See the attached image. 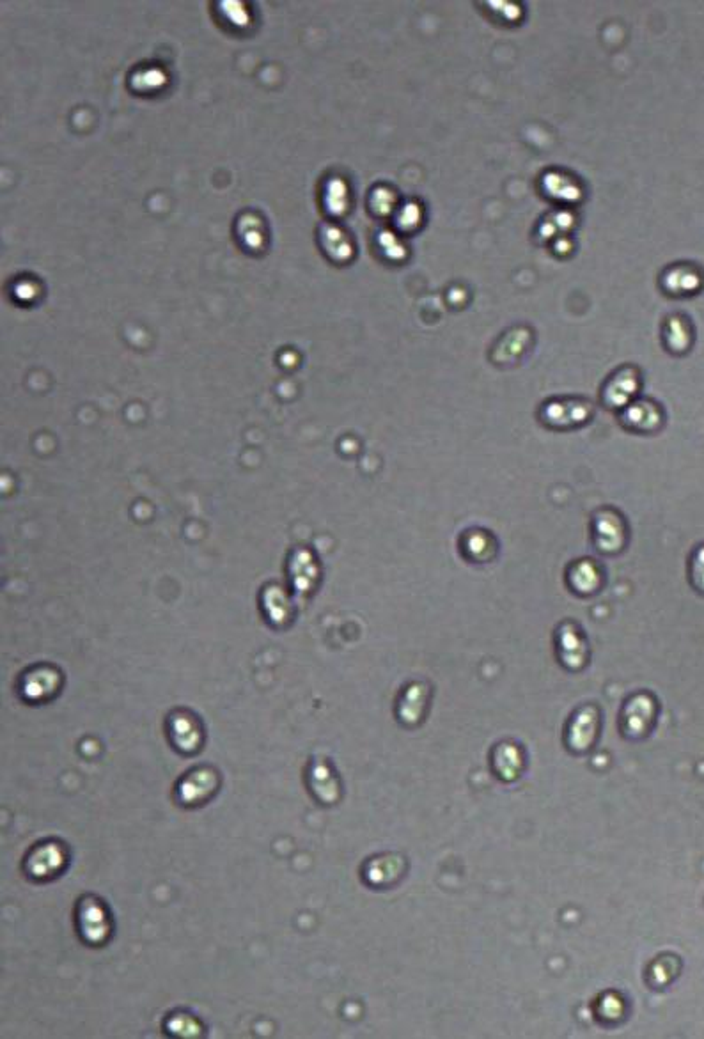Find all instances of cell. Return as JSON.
<instances>
[{"instance_id":"14","label":"cell","mask_w":704,"mask_h":1039,"mask_svg":"<svg viewBox=\"0 0 704 1039\" xmlns=\"http://www.w3.org/2000/svg\"><path fill=\"white\" fill-rule=\"evenodd\" d=\"M460 550H462L463 557L469 559L470 563H490L497 555V540L492 532L485 531V529H470V531L463 532Z\"/></svg>"},{"instance_id":"6","label":"cell","mask_w":704,"mask_h":1039,"mask_svg":"<svg viewBox=\"0 0 704 1039\" xmlns=\"http://www.w3.org/2000/svg\"><path fill=\"white\" fill-rule=\"evenodd\" d=\"M534 341H536L534 332L525 325H518V327L506 330L493 344L490 360L495 366H502V368L518 366L532 352Z\"/></svg>"},{"instance_id":"4","label":"cell","mask_w":704,"mask_h":1039,"mask_svg":"<svg viewBox=\"0 0 704 1039\" xmlns=\"http://www.w3.org/2000/svg\"><path fill=\"white\" fill-rule=\"evenodd\" d=\"M593 543L596 550L605 555H618L623 552L628 541V525L625 516L616 508H602L596 511L591 522Z\"/></svg>"},{"instance_id":"7","label":"cell","mask_w":704,"mask_h":1039,"mask_svg":"<svg viewBox=\"0 0 704 1039\" xmlns=\"http://www.w3.org/2000/svg\"><path fill=\"white\" fill-rule=\"evenodd\" d=\"M167 736L174 750H178L183 756H194L203 749V726L197 717L188 711H176L169 717Z\"/></svg>"},{"instance_id":"10","label":"cell","mask_w":704,"mask_h":1039,"mask_svg":"<svg viewBox=\"0 0 704 1039\" xmlns=\"http://www.w3.org/2000/svg\"><path fill=\"white\" fill-rule=\"evenodd\" d=\"M703 286V268L694 263H676L662 275V288L671 297H692L703 290Z\"/></svg>"},{"instance_id":"16","label":"cell","mask_w":704,"mask_h":1039,"mask_svg":"<svg viewBox=\"0 0 704 1039\" xmlns=\"http://www.w3.org/2000/svg\"><path fill=\"white\" fill-rule=\"evenodd\" d=\"M689 577L697 593L704 594V543L694 548L690 555Z\"/></svg>"},{"instance_id":"12","label":"cell","mask_w":704,"mask_h":1039,"mask_svg":"<svg viewBox=\"0 0 704 1039\" xmlns=\"http://www.w3.org/2000/svg\"><path fill=\"white\" fill-rule=\"evenodd\" d=\"M306 782L309 791L323 804H334L339 793V784L334 770L325 758H314L309 761L306 770Z\"/></svg>"},{"instance_id":"11","label":"cell","mask_w":704,"mask_h":1039,"mask_svg":"<svg viewBox=\"0 0 704 1039\" xmlns=\"http://www.w3.org/2000/svg\"><path fill=\"white\" fill-rule=\"evenodd\" d=\"M566 586L577 596H593L603 586L602 566L589 557L573 561L566 570Z\"/></svg>"},{"instance_id":"1","label":"cell","mask_w":704,"mask_h":1039,"mask_svg":"<svg viewBox=\"0 0 704 1039\" xmlns=\"http://www.w3.org/2000/svg\"><path fill=\"white\" fill-rule=\"evenodd\" d=\"M68 846L59 839H47L43 843L34 844L27 853L24 862L25 875L34 882L54 880L68 868Z\"/></svg>"},{"instance_id":"5","label":"cell","mask_w":704,"mask_h":1039,"mask_svg":"<svg viewBox=\"0 0 704 1039\" xmlns=\"http://www.w3.org/2000/svg\"><path fill=\"white\" fill-rule=\"evenodd\" d=\"M77 930L84 942L91 946H102L112 933L110 910L102 899L86 896L77 905Z\"/></svg>"},{"instance_id":"15","label":"cell","mask_w":704,"mask_h":1039,"mask_svg":"<svg viewBox=\"0 0 704 1039\" xmlns=\"http://www.w3.org/2000/svg\"><path fill=\"white\" fill-rule=\"evenodd\" d=\"M167 1032L174 1036H181V1038H192L201 1032V1025L192 1015L176 1013L167 1022Z\"/></svg>"},{"instance_id":"9","label":"cell","mask_w":704,"mask_h":1039,"mask_svg":"<svg viewBox=\"0 0 704 1039\" xmlns=\"http://www.w3.org/2000/svg\"><path fill=\"white\" fill-rule=\"evenodd\" d=\"M621 426L626 431L651 435L664 426L665 414L662 407L651 399H635L619 414Z\"/></svg>"},{"instance_id":"2","label":"cell","mask_w":704,"mask_h":1039,"mask_svg":"<svg viewBox=\"0 0 704 1039\" xmlns=\"http://www.w3.org/2000/svg\"><path fill=\"white\" fill-rule=\"evenodd\" d=\"M220 784H222V779H220L217 768L199 765L188 770L187 774L181 777L176 784L174 797L178 804L188 807V809L203 807L219 793Z\"/></svg>"},{"instance_id":"3","label":"cell","mask_w":704,"mask_h":1039,"mask_svg":"<svg viewBox=\"0 0 704 1039\" xmlns=\"http://www.w3.org/2000/svg\"><path fill=\"white\" fill-rule=\"evenodd\" d=\"M593 417V405L586 399H548L541 405L540 419L548 430L570 431L584 426Z\"/></svg>"},{"instance_id":"13","label":"cell","mask_w":704,"mask_h":1039,"mask_svg":"<svg viewBox=\"0 0 704 1039\" xmlns=\"http://www.w3.org/2000/svg\"><path fill=\"white\" fill-rule=\"evenodd\" d=\"M696 339V330L685 314H671L664 323V344L667 352L685 355Z\"/></svg>"},{"instance_id":"8","label":"cell","mask_w":704,"mask_h":1039,"mask_svg":"<svg viewBox=\"0 0 704 1039\" xmlns=\"http://www.w3.org/2000/svg\"><path fill=\"white\" fill-rule=\"evenodd\" d=\"M641 391V373L634 366H623L614 371L603 385L602 401L607 408L623 410Z\"/></svg>"}]
</instances>
